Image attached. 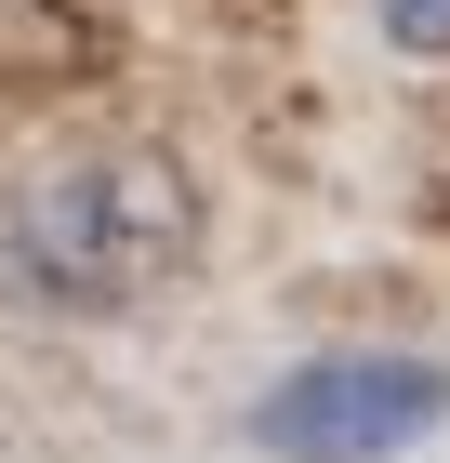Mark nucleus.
<instances>
[{
	"label": "nucleus",
	"mask_w": 450,
	"mask_h": 463,
	"mask_svg": "<svg viewBox=\"0 0 450 463\" xmlns=\"http://www.w3.org/2000/svg\"><path fill=\"white\" fill-rule=\"evenodd\" d=\"M424 424H450V371H424V357H318L252 411L278 463H371V450H411Z\"/></svg>",
	"instance_id": "obj_2"
},
{
	"label": "nucleus",
	"mask_w": 450,
	"mask_h": 463,
	"mask_svg": "<svg viewBox=\"0 0 450 463\" xmlns=\"http://www.w3.org/2000/svg\"><path fill=\"white\" fill-rule=\"evenodd\" d=\"M212 265V185L173 133H67L0 173L14 318H146Z\"/></svg>",
	"instance_id": "obj_1"
}]
</instances>
